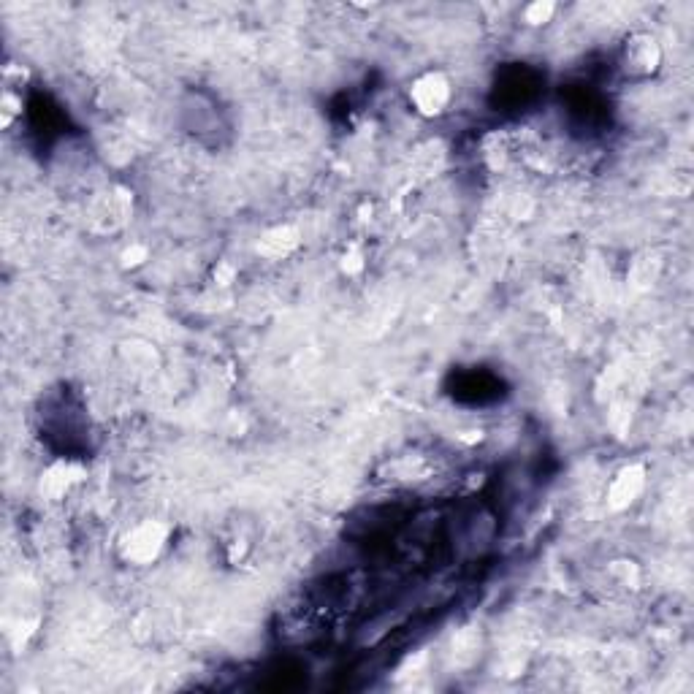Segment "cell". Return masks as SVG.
<instances>
[{
  "label": "cell",
  "instance_id": "1",
  "mask_svg": "<svg viewBox=\"0 0 694 694\" xmlns=\"http://www.w3.org/2000/svg\"><path fill=\"white\" fill-rule=\"evenodd\" d=\"M171 529L163 521H139L120 537V559L131 567H150L163 556Z\"/></svg>",
  "mask_w": 694,
  "mask_h": 694
},
{
  "label": "cell",
  "instance_id": "2",
  "mask_svg": "<svg viewBox=\"0 0 694 694\" xmlns=\"http://www.w3.org/2000/svg\"><path fill=\"white\" fill-rule=\"evenodd\" d=\"M407 98H410V106L421 117L434 120V117H442L451 109L453 82L442 71H426V74L415 76L413 85L407 90Z\"/></svg>",
  "mask_w": 694,
  "mask_h": 694
},
{
  "label": "cell",
  "instance_id": "3",
  "mask_svg": "<svg viewBox=\"0 0 694 694\" xmlns=\"http://www.w3.org/2000/svg\"><path fill=\"white\" fill-rule=\"evenodd\" d=\"M662 66V47L651 33H632L621 44L619 68L627 79H648Z\"/></svg>",
  "mask_w": 694,
  "mask_h": 694
},
{
  "label": "cell",
  "instance_id": "4",
  "mask_svg": "<svg viewBox=\"0 0 694 694\" xmlns=\"http://www.w3.org/2000/svg\"><path fill=\"white\" fill-rule=\"evenodd\" d=\"M643 488H646V467L643 464H624L608 483V494H605L608 507L616 513L627 510L638 502Z\"/></svg>",
  "mask_w": 694,
  "mask_h": 694
},
{
  "label": "cell",
  "instance_id": "5",
  "mask_svg": "<svg viewBox=\"0 0 694 694\" xmlns=\"http://www.w3.org/2000/svg\"><path fill=\"white\" fill-rule=\"evenodd\" d=\"M82 478H85V469H82V464H76V461L71 459H60L55 461L52 467H47L44 472H41L38 491H41V497L44 499L57 502V499H63L66 494H71V488H74L76 483H82Z\"/></svg>",
  "mask_w": 694,
  "mask_h": 694
},
{
  "label": "cell",
  "instance_id": "6",
  "mask_svg": "<svg viewBox=\"0 0 694 694\" xmlns=\"http://www.w3.org/2000/svg\"><path fill=\"white\" fill-rule=\"evenodd\" d=\"M296 247H299V231L293 226L269 228V231H263V234L258 236V244H255L258 255H263L266 261H282V258H288Z\"/></svg>",
  "mask_w": 694,
  "mask_h": 694
},
{
  "label": "cell",
  "instance_id": "7",
  "mask_svg": "<svg viewBox=\"0 0 694 694\" xmlns=\"http://www.w3.org/2000/svg\"><path fill=\"white\" fill-rule=\"evenodd\" d=\"M93 212L95 220H104L109 231H114V228L125 223V217L131 212V196L125 190H112V193H106L104 198L95 201Z\"/></svg>",
  "mask_w": 694,
  "mask_h": 694
},
{
  "label": "cell",
  "instance_id": "8",
  "mask_svg": "<svg viewBox=\"0 0 694 694\" xmlns=\"http://www.w3.org/2000/svg\"><path fill=\"white\" fill-rule=\"evenodd\" d=\"M19 117H22V98L14 93V87H6L3 98H0V125L11 128Z\"/></svg>",
  "mask_w": 694,
  "mask_h": 694
},
{
  "label": "cell",
  "instance_id": "9",
  "mask_svg": "<svg viewBox=\"0 0 694 694\" xmlns=\"http://www.w3.org/2000/svg\"><path fill=\"white\" fill-rule=\"evenodd\" d=\"M556 14V3H551V0H537V3H529L524 9V19L526 25H532V28H540V25H548L551 22V17Z\"/></svg>",
  "mask_w": 694,
  "mask_h": 694
},
{
  "label": "cell",
  "instance_id": "10",
  "mask_svg": "<svg viewBox=\"0 0 694 694\" xmlns=\"http://www.w3.org/2000/svg\"><path fill=\"white\" fill-rule=\"evenodd\" d=\"M147 258V250L144 247H131L128 253L122 255V261H125V266H139L141 261Z\"/></svg>",
  "mask_w": 694,
  "mask_h": 694
}]
</instances>
